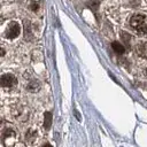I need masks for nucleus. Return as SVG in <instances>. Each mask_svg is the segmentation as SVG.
<instances>
[{
  "label": "nucleus",
  "mask_w": 147,
  "mask_h": 147,
  "mask_svg": "<svg viewBox=\"0 0 147 147\" xmlns=\"http://www.w3.org/2000/svg\"><path fill=\"white\" fill-rule=\"evenodd\" d=\"M136 52L141 57H147V42H139L136 47Z\"/></svg>",
  "instance_id": "nucleus-4"
},
{
  "label": "nucleus",
  "mask_w": 147,
  "mask_h": 147,
  "mask_svg": "<svg viewBox=\"0 0 147 147\" xmlns=\"http://www.w3.org/2000/svg\"><path fill=\"white\" fill-rule=\"evenodd\" d=\"M111 47H113V49H114L117 54H123V53L125 52L124 46H123L122 44H119L118 41H114V42L111 44Z\"/></svg>",
  "instance_id": "nucleus-6"
},
{
  "label": "nucleus",
  "mask_w": 147,
  "mask_h": 147,
  "mask_svg": "<svg viewBox=\"0 0 147 147\" xmlns=\"http://www.w3.org/2000/svg\"><path fill=\"white\" fill-rule=\"evenodd\" d=\"M37 138V136H36V132L34 131H32V130H30L28 133H26V136H25V140H26V142L28 144H30V145H32V144H34L36 142V139Z\"/></svg>",
  "instance_id": "nucleus-5"
},
{
  "label": "nucleus",
  "mask_w": 147,
  "mask_h": 147,
  "mask_svg": "<svg viewBox=\"0 0 147 147\" xmlns=\"http://www.w3.org/2000/svg\"><path fill=\"white\" fill-rule=\"evenodd\" d=\"M44 147H52V146H51V145H48V144H47V145H45V146H44Z\"/></svg>",
  "instance_id": "nucleus-10"
},
{
  "label": "nucleus",
  "mask_w": 147,
  "mask_h": 147,
  "mask_svg": "<svg viewBox=\"0 0 147 147\" xmlns=\"http://www.w3.org/2000/svg\"><path fill=\"white\" fill-rule=\"evenodd\" d=\"M16 84V78L11 74H5L1 76V85L3 87H11Z\"/></svg>",
  "instance_id": "nucleus-3"
},
{
  "label": "nucleus",
  "mask_w": 147,
  "mask_h": 147,
  "mask_svg": "<svg viewBox=\"0 0 147 147\" xmlns=\"http://www.w3.org/2000/svg\"><path fill=\"white\" fill-rule=\"evenodd\" d=\"M146 75H147V69H146Z\"/></svg>",
  "instance_id": "nucleus-11"
},
{
  "label": "nucleus",
  "mask_w": 147,
  "mask_h": 147,
  "mask_svg": "<svg viewBox=\"0 0 147 147\" xmlns=\"http://www.w3.org/2000/svg\"><path fill=\"white\" fill-rule=\"evenodd\" d=\"M52 125V114L51 113H45V121H44V126L45 129H49Z\"/></svg>",
  "instance_id": "nucleus-7"
},
{
  "label": "nucleus",
  "mask_w": 147,
  "mask_h": 147,
  "mask_svg": "<svg viewBox=\"0 0 147 147\" xmlns=\"http://www.w3.org/2000/svg\"><path fill=\"white\" fill-rule=\"evenodd\" d=\"M38 88H39V83L38 82H31L28 85V90L31 91V92H36Z\"/></svg>",
  "instance_id": "nucleus-8"
},
{
  "label": "nucleus",
  "mask_w": 147,
  "mask_h": 147,
  "mask_svg": "<svg viewBox=\"0 0 147 147\" xmlns=\"http://www.w3.org/2000/svg\"><path fill=\"white\" fill-rule=\"evenodd\" d=\"M20 32H21V26H20V24L16 23V22H13V23H10V25L8 26L7 32H6V36H7L8 38L13 39V38H16V37L20 34Z\"/></svg>",
  "instance_id": "nucleus-2"
},
{
  "label": "nucleus",
  "mask_w": 147,
  "mask_h": 147,
  "mask_svg": "<svg viewBox=\"0 0 147 147\" xmlns=\"http://www.w3.org/2000/svg\"><path fill=\"white\" fill-rule=\"evenodd\" d=\"M146 16L136 14L130 18V25L131 28L138 33V34H146L147 33V24H146Z\"/></svg>",
  "instance_id": "nucleus-1"
},
{
  "label": "nucleus",
  "mask_w": 147,
  "mask_h": 147,
  "mask_svg": "<svg viewBox=\"0 0 147 147\" xmlns=\"http://www.w3.org/2000/svg\"><path fill=\"white\" fill-rule=\"evenodd\" d=\"M31 8H32V10H37L38 9V5L37 3H32L31 5Z\"/></svg>",
  "instance_id": "nucleus-9"
}]
</instances>
